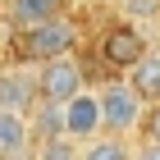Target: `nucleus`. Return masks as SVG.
<instances>
[{"label":"nucleus","mask_w":160,"mask_h":160,"mask_svg":"<svg viewBox=\"0 0 160 160\" xmlns=\"http://www.w3.org/2000/svg\"><path fill=\"white\" fill-rule=\"evenodd\" d=\"M101 110H105V133H114V137H142L147 114H151V101L142 96L128 78L114 73L110 82H101Z\"/></svg>","instance_id":"1"},{"label":"nucleus","mask_w":160,"mask_h":160,"mask_svg":"<svg viewBox=\"0 0 160 160\" xmlns=\"http://www.w3.org/2000/svg\"><path fill=\"white\" fill-rule=\"evenodd\" d=\"M78 46V23L69 14L60 18H46L37 28H18V60L23 64H46V60H60V55H73Z\"/></svg>","instance_id":"2"},{"label":"nucleus","mask_w":160,"mask_h":160,"mask_svg":"<svg viewBox=\"0 0 160 160\" xmlns=\"http://www.w3.org/2000/svg\"><path fill=\"white\" fill-rule=\"evenodd\" d=\"M82 87H87V78H82V60L78 55H60V60L37 64V101L69 105Z\"/></svg>","instance_id":"3"},{"label":"nucleus","mask_w":160,"mask_h":160,"mask_svg":"<svg viewBox=\"0 0 160 160\" xmlns=\"http://www.w3.org/2000/svg\"><path fill=\"white\" fill-rule=\"evenodd\" d=\"M105 133V110H101V87H82L69 105H64V137L73 142H92Z\"/></svg>","instance_id":"4"},{"label":"nucleus","mask_w":160,"mask_h":160,"mask_svg":"<svg viewBox=\"0 0 160 160\" xmlns=\"http://www.w3.org/2000/svg\"><path fill=\"white\" fill-rule=\"evenodd\" d=\"M147 50H151V41H147V32H142V23H128V18H119V23L101 37V60L114 64V69H123V73H128Z\"/></svg>","instance_id":"5"},{"label":"nucleus","mask_w":160,"mask_h":160,"mask_svg":"<svg viewBox=\"0 0 160 160\" xmlns=\"http://www.w3.org/2000/svg\"><path fill=\"white\" fill-rule=\"evenodd\" d=\"M37 151V133H32V114L28 110H0V156H28Z\"/></svg>","instance_id":"6"},{"label":"nucleus","mask_w":160,"mask_h":160,"mask_svg":"<svg viewBox=\"0 0 160 160\" xmlns=\"http://www.w3.org/2000/svg\"><path fill=\"white\" fill-rule=\"evenodd\" d=\"M37 105V69H0V110H32Z\"/></svg>","instance_id":"7"},{"label":"nucleus","mask_w":160,"mask_h":160,"mask_svg":"<svg viewBox=\"0 0 160 160\" xmlns=\"http://www.w3.org/2000/svg\"><path fill=\"white\" fill-rule=\"evenodd\" d=\"M123 78H128V82H133L137 92L151 101V105H156V101H160V46H151L147 55H142V60L123 73Z\"/></svg>","instance_id":"8"},{"label":"nucleus","mask_w":160,"mask_h":160,"mask_svg":"<svg viewBox=\"0 0 160 160\" xmlns=\"http://www.w3.org/2000/svg\"><path fill=\"white\" fill-rule=\"evenodd\" d=\"M137 156V137H114V133H101L82 147V160H133Z\"/></svg>","instance_id":"9"},{"label":"nucleus","mask_w":160,"mask_h":160,"mask_svg":"<svg viewBox=\"0 0 160 160\" xmlns=\"http://www.w3.org/2000/svg\"><path fill=\"white\" fill-rule=\"evenodd\" d=\"M64 14V0H9V18L18 28H37L46 18H60Z\"/></svg>","instance_id":"10"},{"label":"nucleus","mask_w":160,"mask_h":160,"mask_svg":"<svg viewBox=\"0 0 160 160\" xmlns=\"http://www.w3.org/2000/svg\"><path fill=\"white\" fill-rule=\"evenodd\" d=\"M37 160H82V142H73V137H46V142H37Z\"/></svg>","instance_id":"11"},{"label":"nucleus","mask_w":160,"mask_h":160,"mask_svg":"<svg viewBox=\"0 0 160 160\" xmlns=\"http://www.w3.org/2000/svg\"><path fill=\"white\" fill-rule=\"evenodd\" d=\"M119 14L128 23H156L160 18V0H119Z\"/></svg>","instance_id":"12"},{"label":"nucleus","mask_w":160,"mask_h":160,"mask_svg":"<svg viewBox=\"0 0 160 160\" xmlns=\"http://www.w3.org/2000/svg\"><path fill=\"white\" fill-rule=\"evenodd\" d=\"M142 137H147V142H160V101L151 105V114H147V128H142Z\"/></svg>","instance_id":"13"},{"label":"nucleus","mask_w":160,"mask_h":160,"mask_svg":"<svg viewBox=\"0 0 160 160\" xmlns=\"http://www.w3.org/2000/svg\"><path fill=\"white\" fill-rule=\"evenodd\" d=\"M133 160H160V142H147V137H137V156Z\"/></svg>","instance_id":"14"},{"label":"nucleus","mask_w":160,"mask_h":160,"mask_svg":"<svg viewBox=\"0 0 160 160\" xmlns=\"http://www.w3.org/2000/svg\"><path fill=\"white\" fill-rule=\"evenodd\" d=\"M114 5H119V0H114Z\"/></svg>","instance_id":"15"},{"label":"nucleus","mask_w":160,"mask_h":160,"mask_svg":"<svg viewBox=\"0 0 160 160\" xmlns=\"http://www.w3.org/2000/svg\"><path fill=\"white\" fill-rule=\"evenodd\" d=\"M0 5H5V0H0Z\"/></svg>","instance_id":"16"},{"label":"nucleus","mask_w":160,"mask_h":160,"mask_svg":"<svg viewBox=\"0 0 160 160\" xmlns=\"http://www.w3.org/2000/svg\"><path fill=\"white\" fill-rule=\"evenodd\" d=\"M0 160H5V156H0Z\"/></svg>","instance_id":"17"}]
</instances>
